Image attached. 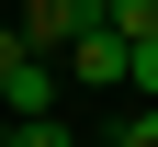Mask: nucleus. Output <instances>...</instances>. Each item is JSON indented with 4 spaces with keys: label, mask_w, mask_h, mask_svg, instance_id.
<instances>
[{
    "label": "nucleus",
    "mask_w": 158,
    "mask_h": 147,
    "mask_svg": "<svg viewBox=\"0 0 158 147\" xmlns=\"http://www.w3.org/2000/svg\"><path fill=\"white\" fill-rule=\"evenodd\" d=\"M56 79H68V91H124V34H113V11L56 45Z\"/></svg>",
    "instance_id": "f257e3e1"
},
{
    "label": "nucleus",
    "mask_w": 158,
    "mask_h": 147,
    "mask_svg": "<svg viewBox=\"0 0 158 147\" xmlns=\"http://www.w3.org/2000/svg\"><path fill=\"white\" fill-rule=\"evenodd\" d=\"M79 23H102V0H11V34H23L34 57H56Z\"/></svg>",
    "instance_id": "f03ea898"
},
{
    "label": "nucleus",
    "mask_w": 158,
    "mask_h": 147,
    "mask_svg": "<svg viewBox=\"0 0 158 147\" xmlns=\"http://www.w3.org/2000/svg\"><path fill=\"white\" fill-rule=\"evenodd\" d=\"M56 91H68V79H56V57H11V79H0V113H56Z\"/></svg>",
    "instance_id": "7ed1b4c3"
},
{
    "label": "nucleus",
    "mask_w": 158,
    "mask_h": 147,
    "mask_svg": "<svg viewBox=\"0 0 158 147\" xmlns=\"http://www.w3.org/2000/svg\"><path fill=\"white\" fill-rule=\"evenodd\" d=\"M124 91L158 102V34H124Z\"/></svg>",
    "instance_id": "20e7f679"
},
{
    "label": "nucleus",
    "mask_w": 158,
    "mask_h": 147,
    "mask_svg": "<svg viewBox=\"0 0 158 147\" xmlns=\"http://www.w3.org/2000/svg\"><path fill=\"white\" fill-rule=\"evenodd\" d=\"M11 147H79V136H68L56 113H11Z\"/></svg>",
    "instance_id": "39448f33"
},
{
    "label": "nucleus",
    "mask_w": 158,
    "mask_h": 147,
    "mask_svg": "<svg viewBox=\"0 0 158 147\" xmlns=\"http://www.w3.org/2000/svg\"><path fill=\"white\" fill-rule=\"evenodd\" d=\"M113 11V34H158V0H102Z\"/></svg>",
    "instance_id": "423d86ee"
},
{
    "label": "nucleus",
    "mask_w": 158,
    "mask_h": 147,
    "mask_svg": "<svg viewBox=\"0 0 158 147\" xmlns=\"http://www.w3.org/2000/svg\"><path fill=\"white\" fill-rule=\"evenodd\" d=\"M113 147H158V102H135V124H124Z\"/></svg>",
    "instance_id": "0eeeda50"
},
{
    "label": "nucleus",
    "mask_w": 158,
    "mask_h": 147,
    "mask_svg": "<svg viewBox=\"0 0 158 147\" xmlns=\"http://www.w3.org/2000/svg\"><path fill=\"white\" fill-rule=\"evenodd\" d=\"M11 57H23V34H11V23H0V79H11Z\"/></svg>",
    "instance_id": "6e6552de"
},
{
    "label": "nucleus",
    "mask_w": 158,
    "mask_h": 147,
    "mask_svg": "<svg viewBox=\"0 0 158 147\" xmlns=\"http://www.w3.org/2000/svg\"><path fill=\"white\" fill-rule=\"evenodd\" d=\"M0 147H11V113H0Z\"/></svg>",
    "instance_id": "1a4fd4ad"
}]
</instances>
